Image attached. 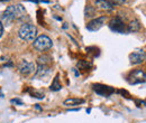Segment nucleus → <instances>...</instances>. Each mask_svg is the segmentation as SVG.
Masks as SVG:
<instances>
[{
	"label": "nucleus",
	"instance_id": "obj_1",
	"mask_svg": "<svg viewBox=\"0 0 146 123\" xmlns=\"http://www.w3.org/2000/svg\"><path fill=\"white\" fill-rule=\"evenodd\" d=\"M26 14H27L26 9L21 5H13V6H9L2 14V20L6 24H9L14 20H19L24 18L26 16Z\"/></svg>",
	"mask_w": 146,
	"mask_h": 123
},
{
	"label": "nucleus",
	"instance_id": "obj_2",
	"mask_svg": "<svg viewBox=\"0 0 146 123\" xmlns=\"http://www.w3.org/2000/svg\"><path fill=\"white\" fill-rule=\"evenodd\" d=\"M19 37L26 41H34L37 37V28L32 24H24L18 32Z\"/></svg>",
	"mask_w": 146,
	"mask_h": 123
},
{
	"label": "nucleus",
	"instance_id": "obj_3",
	"mask_svg": "<svg viewBox=\"0 0 146 123\" xmlns=\"http://www.w3.org/2000/svg\"><path fill=\"white\" fill-rule=\"evenodd\" d=\"M33 46L38 52H44V51H47V49L52 48L53 41H52V39L48 36L40 35L36 37V39L33 43Z\"/></svg>",
	"mask_w": 146,
	"mask_h": 123
},
{
	"label": "nucleus",
	"instance_id": "obj_4",
	"mask_svg": "<svg viewBox=\"0 0 146 123\" xmlns=\"http://www.w3.org/2000/svg\"><path fill=\"white\" fill-rule=\"evenodd\" d=\"M145 81H146V75H145V72L143 70H134L128 76V82H129V84H133V85L145 83Z\"/></svg>",
	"mask_w": 146,
	"mask_h": 123
},
{
	"label": "nucleus",
	"instance_id": "obj_5",
	"mask_svg": "<svg viewBox=\"0 0 146 123\" xmlns=\"http://www.w3.org/2000/svg\"><path fill=\"white\" fill-rule=\"evenodd\" d=\"M35 70H36V66H35V64L32 63V62L24 61V62H21L20 65H19V72H20L23 75H25V76L31 75V74L34 73Z\"/></svg>",
	"mask_w": 146,
	"mask_h": 123
},
{
	"label": "nucleus",
	"instance_id": "obj_6",
	"mask_svg": "<svg viewBox=\"0 0 146 123\" xmlns=\"http://www.w3.org/2000/svg\"><path fill=\"white\" fill-rule=\"evenodd\" d=\"M106 19H107V18L105 17V16H101V17L93 19V20H91V21L87 25V29L90 30V32H97V30H99V29L105 25Z\"/></svg>",
	"mask_w": 146,
	"mask_h": 123
},
{
	"label": "nucleus",
	"instance_id": "obj_7",
	"mask_svg": "<svg viewBox=\"0 0 146 123\" xmlns=\"http://www.w3.org/2000/svg\"><path fill=\"white\" fill-rule=\"evenodd\" d=\"M110 29L116 32V33H125L126 32V28H125V24L124 21L121 20L120 17H116L113 18L109 24Z\"/></svg>",
	"mask_w": 146,
	"mask_h": 123
},
{
	"label": "nucleus",
	"instance_id": "obj_8",
	"mask_svg": "<svg viewBox=\"0 0 146 123\" xmlns=\"http://www.w3.org/2000/svg\"><path fill=\"white\" fill-rule=\"evenodd\" d=\"M129 61L133 65H137V64H142L145 61V52L144 49H138L134 53L129 55Z\"/></svg>",
	"mask_w": 146,
	"mask_h": 123
},
{
	"label": "nucleus",
	"instance_id": "obj_9",
	"mask_svg": "<svg viewBox=\"0 0 146 123\" xmlns=\"http://www.w3.org/2000/svg\"><path fill=\"white\" fill-rule=\"evenodd\" d=\"M93 89L99 94V95H104V96H108L110 95L112 92H113V89L109 86H106V85H93Z\"/></svg>",
	"mask_w": 146,
	"mask_h": 123
},
{
	"label": "nucleus",
	"instance_id": "obj_10",
	"mask_svg": "<svg viewBox=\"0 0 146 123\" xmlns=\"http://www.w3.org/2000/svg\"><path fill=\"white\" fill-rule=\"evenodd\" d=\"M96 6L100 9H102V10H106V11L113 10V5L110 2L109 0H97Z\"/></svg>",
	"mask_w": 146,
	"mask_h": 123
},
{
	"label": "nucleus",
	"instance_id": "obj_11",
	"mask_svg": "<svg viewBox=\"0 0 146 123\" xmlns=\"http://www.w3.org/2000/svg\"><path fill=\"white\" fill-rule=\"evenodd\" d=\"M129 33H137L141 30V22L137 20V19H134L129 22L128 25V29H127Z\"/></svg>",
	"mask_w": 146,
	"mask_h": 123
},
{
	"label": "nucleus",
	"instance_id": "obj_12",
	"mask_svg": "<svg viewBox=\"0 0 146 123\" xmlns=\"http://www.w3.org/2000/svg\"><path fill=\"white\" fill-rule=\"evenodd\" d=\"M82 103H84L83 99H68L63 102V104L65 106H75L79 105V104H82Z\"/></svg>",
	"mask_w": 146,
	"mask_h": 123
},
{
	"label": "nucleus",
	"instance_id": "obj_13",
	"mask_svg": "<svg viewBox=\"0 0 146 123\" xmlns=\"http://www.w3.org/2000/svg\"><path fill=\"white\" fill-rule=\"evenodd\" d=\"M50 88H51L52 91H54V92H57V91H60V89L62 88V85H61V83H60V81H58V75L55 76L54 81L52 82Z\"/></svg>",
	"mask_w": 146,
	"mask_h": 123
},
{
	"label": "nucleus",
	"instance_id": "obj_14",
	"mask_svg": "<svg viewBox=\"0 0 146 123\" xmlns=\"http://www.w3.org/2000/svg\"><path fill=\"white\" fill-rule=\"evenodd\" d=\"M32 95H33L34 97H37V99H44V93H38L36 91H34V92L32 93Z\"/></svg>",
	"mask_w": 146,
	"mask_h": 123
},
{
	"label": "nucleus",
	"instance_id": "obj_15",
	"mask_svg": "<svg viewBox=\"0 0 146 123\" xmlns=\"http://www.w3.org/2000/svg\"><path fill=\"white\" fill-rule=\"evenodd\" d=\"M113 3H117V5H123L126 2V0H111Z\"/></svg>",
	"mask_w": 146,
	"mask_h": 123
},
{
	"label": "nucleus",
	"instance_id": "obj_16",
	"mask_svg": "<svg viewBox=\"0 0 146 123\" xmlns=\"http://www.w3.org/2000/svg\"><path fill=\"white\" fill-rule=\"evenodd\" d=\"M11 103H16V104H20V105L23 104V102L20 100H18V99H13L11 100Z\"/></svg>",
	"mask_w": 146,
	"mask_h": 123
},
{
	"label": "nucleus",
	"instance_id": "obj_17",
	"mask_svg": "<svg viewBox=\"0 0 146 123\" xmlns=\"http://www.w3.org/2000/svg\"><path fill=\"white\" fill-rule=\"evenodd\" d=\"M2 34H3V26H2V24H1V21H0V38H1Z\"/></svg>",
	"mask_w": 146,
	"mask_h": 123
}]
</instances>
